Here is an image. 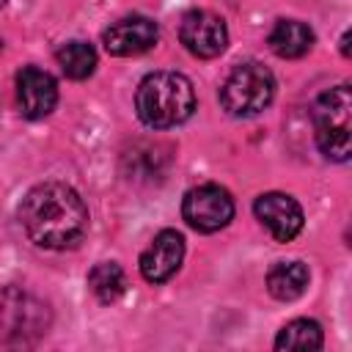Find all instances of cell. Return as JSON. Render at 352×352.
I'll return each instance as SVG.
<instances>
[{"label": "cell", "mask_w": 352, "mask_h": 352, "mask_svg": "<svg viewBox=\"0 0 352 352\" xmlns=\"http://www.w3.org/2000/svg\"><path fill=\"white\" fill-rule=\"evenodd\" d=\"M58 63L66 77L72 80H85L96 69V50L85 41H69L58 50Z\"/></svg>", "instance_id": "2e32d148"}, {"label": "cell", "mask_w": 352, "mask_h": 352, "mask_svg": "<svg viewBox=\"0 0 352 352\" xmlns=\"http://www.w3.org/2000/svg\"><path fill=\"white\" fill-rule=\"evenodd\" d=\"M88 286L99 302H116L126 292V275L116 261H102L88 272Z\"/></svg>", "instance_id": "9a60e30c"}, {"label": "cell", "mask_w": 352, "mask_h": 352, "mask_svg": "<svg viewBox=\"0 0 352 352\" xmlns=\"http://www.w3.org/2000/svg\"><path fill=\"white\" fill-rule=\"evenodd\" d=\"M182 214H184L190 228H195L201 234H212V231H220V228H226L231 223L234 201H231L226 187H220V184H201V187H192L184 195Z\"/></svg>", "instance_id": "8992f818"}, {"label": "cell", "mask_w": 352, "mask_h": 352, "mask_svg": "<svg viewBox=\"0 0 352 352\" xmlns=\"http://www.w3.org/2000/svg\"><path fill=\"white\" fill-rule=\"evenodd\" d=\"M316 146L333 162H346L352 151V94L349 85L341 82L324 91L311 110Z\"/></svg>", "instance_id": "3957f363"}, {"label": "cell", "mask_w": 352, "mask_h": 352, "mask_svg": "<svg viewBox=\"0 0 352 352\" xmlns=\"http://www.w3.org/2000/svg\"><path fill=\"white\" fill-rule=\"evenodd\" d=\"M47 305L22 289L0 294V344H30L47 333Z\"/></svg>", "instance_id": "5b68a950"}, {"label": "cell", "mask_w": 352, "mask_h": 352, "mask_svg": "<svg viewBox=\"0 0 352 352\" xmlns=\"http://www.w3.org/2000/svg\"><path fill=\"white\" fill-rule=\"evenodd\" d=\"M16 96H19L22 116L44 118L58 104V85H55L50 72L36 69V66H25L16 74Z\"/></svg>", "instance_id": "8fae6325"}, {"label": "cell", "mask_w": 352, "mask_h": 352, "mask_svg": "<svg viewBox=\"0 0 352 352\" xmlns=\"http://www.w3.org/2000/svg\"><path fill=\"white\" fill-rule=\"evenodd\" d=\"M0 6H6V0H0Z\"/></svg>", "instance_id": "e0dca14e"}, {"label": "cell", "mask_w": 352, "mask_h": 352, "mask_svg": "<svg viewBox=\"0 0 352 352\" xmlns=\"http://www.w3.org/2000/svg\"><path fill=\"white\" fill-rule=\"evenodd\" d=\"M179 38L195 58H217L228 44V28L212 11H187L179 25Z\"/></svg>", "instance_id": "52a82bcc"}, {"label": "cell", "mask_w": 352, "mask_h": 352, "mask_svg": "<svg viewBox=\"0 0 352 352\" xmlns=\"http://www.w3.org/2000/svg\"><path fill=\"white\" fill-rule=\"evenodd\" d=\"M253 212L258 217V223L270 231L272 239L278 242H292L300 231H302V209L300 204L286 195V192H264L256 198Z\"/></svg>", "instance_id": "ba28073f"}, {"label": "cell", "mask_w": 352, "mask_h": 352, "mask_svg": "<svg viewBox=\"0 0 352 352\" xmlns=\"http://www.w3.org/2000/svg\"><path fill=\"white\" fill-rule=\"evenodd\" d=\"M270 47L278 58H302L314 47V30L300 19H278L270 30Z\"/></svg>", "instance_id": "7c38bea8"}, {"label": "cell", "mask_w": 352, "mask_h": 352, "mask_svg": "<svg viewBox=\"0 0 352 352\" xmlns=\"http://www.w3.org/2000/svg\"><path fill=\"white\" fill-rule=\"evenodd\" d=\"M324 338H322V327L314 319H294L289 324L280 327L275 346L278 349H294V352H311V349H322Z\"/></svg>", "instance_id": "5bb4252c"}, {"label": "cell", "mask_w": 352, "mask_h": 352, "mask_svg": "<svg viewBox=\"0 0 352 352\" xmlns=\"http://www.w3.org/2000/svg\"><path fill=\"white\" fill-rule=\"evenodd\" d=\"M308 286V267L302 261H278L267 275V289L275 300H297Z\"/></svg>", "instance_id": "4fadbf2b"}, {"label": "cell", "mask_w": 352, "mask_h": 352, "mask_svg": "<svg viewBox=\"0 0 352 352\" xmlns=\"http://www.w3.org/2000/svg\"><path fill=\"white\" fill-rule=\"evenodd\" d=\"M135 110L140 121L151 129L184 124L195 110L192 82L179 72H154L138 85Z\"/></svg>", "instance_id": "7a4b0ae2"}, {"label": "cell", "mask_w": 352, "mask_h": 352, "mask_svg": "<svg viewBox=\"0 0 352 352\" xmlns=\"http://www.w3.org/2000/svg\"><path fill=\"white\" fill-rule=\"evenodd\" d=\"M272 96H275V77L267 66L256 60L236 66L220 88V104L236 118L258 116L272 102Z\"/></svg>", "instance_id": "277c9868"}, {"label": "cell", "mask_w": 352, "mask_h": 352, "mask_svg": "<svg viewBox=\"0 0 352 352\" xmlns=\"http://www.w3.org/2000/svg\"><path fill=\"white\" fill-rule=\"evenodd\" d=\"M182 258H184V236L173 228H165L140 253V272L148 283H165L179 272Z\"/></svg>", "instance_id": "9c48e42d"}, {"label": "cell", "mask_w": 352, "mask_h": 352, "mask_svg": "<svg viewBox=\"0 0 352 352\" xmlns=\"http://www.w3.org/2000/svg\"><path fill=\"white\" fill-rule=\"evenodd\" d=\"M157 38H160L157 22L148 19V16L132 14V16H124V19L113 22L104 30V50L110 55L129 58V55H140V52L151 50L157 44Z\"/></svg>", "instance_id": "30bf717a"}, {"label": "cell", "mask_w": 352, "mask_h": 352, "mask_svg": "<svg viewBox=\"0 0 352 352\" xmlns=\"http://www.w3.org/2000/svg\"><path fill=\"white\" fill-rule=\"evenodd\" d=\"M19 223L38 248L63 250L74 248L85 236L88 209L74 187L63 182H44L22 198Z\"/></svg>", "instance_id": "6da1fadb"}]
</instances>
